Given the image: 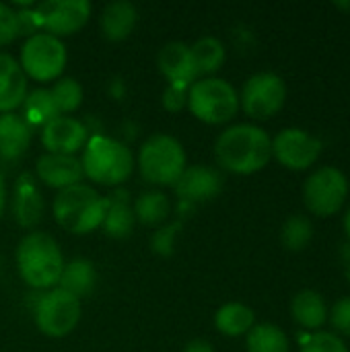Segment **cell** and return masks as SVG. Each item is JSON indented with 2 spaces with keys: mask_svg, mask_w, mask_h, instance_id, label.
<instances>
[{
  "mask_svg": "<svg viewBox=\"0 0 350 352\" xmlns=\"http://www.w3.org/2000/svg\"><path fill=\"white\" fill-rule=\"evenodd\" d=\"M140 175L155 186H173L186 169V151L169 134L151 136L138 153Z\"/></svg>",
  "mask_w": 350,
  "mask_h": 352,
  "instance_id": "obj_5",
  "label": "cell"
},
{
  "mask_svg": "<svg viewBox=\"0 0 350 352\" xmlns=\"http://www.w3.org/2000/svg\"><path fill=\"white\" fill-rule=\"evenodd\" d=\"M281 237H283V243H285L287 250H291V252H301V250L307 248V243L311 241V237H314V227H311L309 219H305V217H301V214H295V217H291V219L285 223Z\"/></svg>",
  "mask_w": 350,
  "mask_h": 352,
  "instance_id": "obj_29",
  "label": "cell"
},
{
  "mask_svg": "<svg viewBox=\"0 0 350 352\" xmlns=\"http://www.w3.org/2000/svg\"><path fill=\"white\" fill-rule=\"evenodd\" d=\"M194 64L198 68V74H212L217 72L225 62V45L217 37H200L194 45H190Z\"/></svg>",
  "mask_w": 350,
  "mask_h": 352,
  "instance_id": "obj_26",
  "label": "cell"
},
{
  "mask_svg": "<svg viewBox=\"0 0 350 352\" xmlns=\"http://www.w3.org/2000/svg\"><path fill=\"white\" fill-rule=\"evenodd\" d=\"M344 229H347V235H349L350 239V210L349 214H347V219H344Z\"/></svg>",
  "mask_w": 350,
  "mask_h": 352,
  "instance_id": "obj_39",
  "label": "cell"
},
{
  "mask_svg": "<svg viewBox=\"0 0 350 352\" xmlns=\"http://www.w3.org/2000/svg\"><path fill=\"white\" fill-rule=\"evenodd\" d=\"M347 276H349V280H350V260H349V266H347Z\"/></svg>",
  "mask_w": 350,
  "mask_h": 352,
  "instance_id": "obj_40",
  "label": "cell"
},
{
  "mask_svg": "<svg viewBox=\"0 0 350 352\" xmlns=\"http://www.w3.org/2000/svg\"><path fill=\"white\" fill-rule=\"evenodd\" d=\"M105 210L107 198L99 196L97 190L85 184L60 190L52 204L56 223L74 235H85L99 229L103 225Z\"/></svg>",
  "mask_w": 350,
  "mask_h": 352,
  "instance_id": "obj_3",
  "label": "cell"
},
{
  "mask_svg": "<svg viewBox=\"0 0 350 352\" xmlns=\"http://www.w3.org/2000/svg\"><path fill=\"white\" fill-rule=\"evenodd\" d=\"M66 58L68 56L62 39L50 33H31L21 47L19 66L25 76L37 82H47L62 74Z\"/></svg>",
  "mask_w": 350,
  "mask_h": 352,
  "instance_id": "obj_7",
  "label": "cell"
},
{
  "mask_svg": "<svg viewBox=\"0 0 350 352\" xmlns=\"http://www.w3.org/2000/svg\"><path fill=\"white\" fill-rule=\"evenodd\" d=\"M188 107L204 124H225L235 118L239 95L225 78L206 76L190 85Z\"/></svg>",
  "mask_w": 350,
  "mask_h": 352,
  "instance_id": "obj_6",
  "label": "cell"
},
{
  "mask_svg": "<svg viewBox=\"0 0 350 352\" xmlns=\"http://www.w3.org/2000/svg\"><path fill=\"white\" fill-rule=\"evenodd\" d=\"M83 173L97 186H120L134 171L130 148L109 136H93L85 144Z\"/></svg>",
  "mask_w": 350,
  "mask_h": 352,
  "instance_id": "obj_4",
  "label": "cell"
},
{
  "mask_svg": "<svg viewBox=\"0 0 350 352\" xmlns=\"http://www.w3.org/2000/svg\"><path fill=\"white\" fill-rule=\"evenodd\" d=\"M58 116H60V111H58V107L54 103V97H52L50 89H35V91L25 95L23 118L31 128H35V126L43 128L45 124H50Z\"/></svg>",
  "mask_w": 350,
  "mask_h": 352,
  "instance_id": "obj_24",
  "label": "cell"
},
{
  "mask_svg": "<svg viewBox=\"0 0 350 352\" xmlns=\"http://www.w3.org/2000/svg\"><path fill=\"white\" fill-rule=\"evenodd\" d=\"M17 268L31 289H52L64 270V256L52 235L33 231L17 248Z\"/></svg>",
  "mask_w": 350,
  "mask_h": 352,
  "instance_id": "obj_2",
  "label": "cell"
},
{
  "mask_svg": "<svg viewBox=\"0 0 350 352\" xmlns=\"http://www.w3.org/2000/svg\"><path fill=\"white\" fill-rule=\"evenodd\" d=\"M37 177L39 182H43L50 188L56 190H66L70 186L80 184L83 179V165L76 157L70 155H54V153H45L37 159L35 165Z\"/></svg>",
  "mask_w": 350,
  "mask_h": 352,
  "instance_id": "obj_16",
  "label": "cell"
},
{
  "mask_svg": "<svg viewBox=\"0 0 350 352\" xmlns=\"http://www.w3.org/2000/svg\"><path fill=\"white\" fill-rule=\"evenodd\" d=\"M349 194V182L340 169L322 167L314 171L303 186L305 206L318 217L336 214Z\"/></svg>",
  "mask_w": 350,
  "mask_h": 352,
  "instance_id": "obj_9",
  "label": "cell"
},
{
  "mask_svg": "<svg viewBox=\"0 0 350 352\" xmlns=\"http://www.w3.org/2000/svg\"><path fill=\"white\" fill-rule=\"evenodd\" d=\"M184 352H215V349H212V344H210L208 340L196 338V340L188 342V346H186V351Z\"/></svg>",
  "mask_w": 350,
  "mask_h": 352,
  "instance_id": "obj_36",
  "label": "cell"
},
{
  "mask_svg": "<svg viewBox=\"0 0 350 352\" xmlns=\"http://www.w3.org/2000/svg\"><path fill=\"white\" fill-rule=\"evenodd\" d=\"M248 352H289V338L274 324H258L248 332Z\"/></svg>",
  "mask_w": 350,
  "mask_h": 352,
  "instance_id": "obj_25",
  "label": "cell"
},
{
  "mask_svg": "<svg viewBox=\"0 0 350 352\" xmlns=\"http://www.w3.org/2000/svg\"><path fill=\"white\" fill-rule=\"evenodd\" d=\"M134 208L130 206L126 194L120 196H111L107 198V210H105V219H103V229L109 237L113 239H124L132 233L134 229Z\"/></svg>",
  "mask_w": 350,
  "mask_h": 352,
  "instance_id": "obj_22",
  "label": "cell"
},
{
  "mask_svg": "<svg viewBox=\"0 0 350 352\" xmlns=\"http://www.w3.org/2000/svg\"><path fill=\"white\" fill-rule=\"evenodd\" d=\"M254 322H256L254 311L243 303H227L215 316L217 330L225 336L248 334L254 328Z\"/></svg>",
  "mask_w": 350,
  "mask_h": 352,
  "instance_id": "obj_23",
  "label": "cell"
},
{
  "mask_svg": "<svg viewBox=\"0 0 350 352\" xmlns=\"http://www.w3.org/2000/svg\"><path fill=\"white\" fill-rule=\"evenodd\" d=\"M177 229H179V223L159 229L157 235H155V239H153V250H155L157 254H161V256L171 254V248H173V239H175Z\"/></svg>",
  "mask_w": 350,
  "mask_h": 352,
  "instance_id": "obj_35",
  "label": "cell"
},
{
  "mask_svg": "<svg viewBox=\"0 0 350 352\" xmlns=\"http://www.w3.org/2000/svg\"><path fill=\"white\" fill-rule=\"evenodd\" d=\"M52 97H54V103L60 111V116H66V113H72L80 107L83 103V87L76 78L72 76H64L60 78L52 89H50Z\"/></svg>",
  "mask_w": 350,
  "mask_h": 352,
  "instance_id": "obj_28",
  "label": "cell"
},
{
  "mask_svg": "<svg viewBox=\"0 0 350 352\" xmlns=\"http://www.w3.org/2000/svg\"><path fill=\"white\" fill-rule=\"evenodd\" d=\"M301 352H349V349L336 334L318 332L301 346Z\"/></svg>",
  "mask_w": 350,
  "mask_h": 352,
  "instance_id": "obj_32",
  "label": "cell"
},
{
  "mask_svg": "<svg viewBox=\"0 0 350 352\" xmlns=\"http://www.w3.org/2000/svg\"><path fill=\"white\" fill-rule=\"evenodd\" d=\"M80 320V299L62 289H50L35 303V324L50 338L68 336Z\"/></svg>",
  "mask_w": 350,
  "mask_h": 352,
  "instance_id": "obj_8",
  "label": "cell"
},
{
  "mask_svg": "<svg viewBox=\"0 0 350 352\" xmlns=\"http://www.w3.org/2000/svg\"><path fill=\"white\" fill-rule=\"evenodd\" d=\"M287 99L285 80L274 72H258L243 85L239 103L254 120H268L281 111Z\"/></svg>",
  "mask_w": 350,
  "mask_h": 352,
  "instance_id": "obj_10",
  "label": "cell"
},
{
  "mask_svg": "<svg viewBox=\"0 0 350 352\" xmlns=\"http://www.w3.org/2000/svg\"><path fill=\"white\" fill-rule=\"evenodd\" d=\"M169 208L171 204L163 192H144L136 198L134 217L146 227H157L169 217Z\"/></svg>",
  "mask_w": 350,
  "mask_h": 352,
  "instance_id": "obj_27",
  "label": "cell"
},
{
  "mask_svg": "<svg viewBox=\"0 0 350 352\" xmlns=\"http://www.w3.org/2000/svg\"><path fill=\"white\" fill-rule=\"evenodd\" d=\"M219 165L237 175H250L264 169L272 157V138L258 126L237 124L221 132L215 142Z\"/></svg>",
  "mask_w": 350,
  "mask_h": 352,
  "instance_id": "obj_1",
  "label": "cell"
},
{
  "mask_svg": "<svg viewBox=\"0 0 350 352\" xmlns=\"http://www.w3.org/2000/svg\"><path fill=\"white\" fill-rule=\"evenodd\" d=\"M138 23V10L128 0H113L101 12V31L111 41L126 39Z\"/></svg>",
  "mask_w": 350,
  "mask_h": 352,
  "instance_id": "obj_19",
  "label": "cell"
},
{
  "mask_svg": "<svg viewBox=\"0 0 350 352\" xmlns=\"http://www.w3.org/2000/svg\"><path fill=\"white\" fill-rule=\"evenodd\" d=\"M91 2L87 0H45L35 6L33 19L54 37H64L80 31L91 16Z\"/></svg>",
  "mask_w": 350,
  "mask_h": 352,
  "instance_id": "obj_11",
  "label": "cell"
},
{
  "mask_svg": "<svg viewBox=\"0 0 350 352\" xmlns=\"http://www.w3.org/2000/svg\"><path fill=\"white\" fill-rule=\"evenodd\" d=\"M332 326L340 334L350 336V297L338 301L332 309Z\"/></svg>",
  "mask_w": 350,
  "mask_h": 352,
  "instance_id": "obj_33",
  "label": "cell"
},
{
  "mask_svg": "<svg viewBox=\"0 0 350 352\" xmlns=\"http://www.w3.org/2000/svg\"><path fill=\"white\" fill-rule=\"evenodd\" d=\"M336 8H340V10H350V2H336Z\"/></svg>",
  "mask_w": 350,
  "mask_h": 352,
  "instance_id": "obj_38",
  "label": "cell"
},
{
  "mask_svg": "<svg viewBox=\"0 0 350 352\" xmlns=\"http://www.w3.org/2000/svg\"><path fill=\"white\" fill-rule=\"evenodd\" d=\"M291 314H293V320L305 330L322 328L328 318L326 303L322 295L316 291H301L299 295H295L291 303Z\"/></svg>",
  "mask_w": 350,
  "mask_h": 352,
  "instance_id": "obj_21",
  "label": "cell"
},
{
  "mask_svg": "<svg viewBox=\"0 0 350 352\" xmlns=\"http://www.w3.org/2000/svg\"><path fill=\"white\" fill-rule=\"evenodd\" d=\"M157 64L161 74L169 80V85L188 87L198 78V68L194 64L192 50L184 41H171L163 45Z\"/></svg>",
  "mask_w": 350,
  "mask_h": 352,
  "instance_id": "obj_15",
  "label": "cell"
},
{
  "mask_svg": "<svg viewBox=\"0 0 350 352\" xmlns=\"http://www.w3.org/2000/svg\"><path fill=\"white\" fill-rule=\"evenodd\" d=\"M27 95V76L19 62L0 52V113H10L23 105Z\"/></svg>",
  "mask_w": 350,
  "mask_h": 352,
  "instance_id": "obj_18",
  "label": "cell"
},
{
  "mask_svg": "<svg viewBox=\"0 0 350 352\" xmlns=\"http://www.w3.org/2000/svg\"><path fill=\"white\" fill-rule=\"evenodd\" d=\"M87 140L89 136L85 124L70 116H58L41 128V144L54 155L74 157V153L85 148Z\"/></svg>",
  "mask_w": 350,
  "mask_h": 352,
  "instance_id": "obj_13",
  "label": "cell"
},
{
  "mask_svg": "<svg viewBox=\"0 0 350 352\" xmlns=\"http://www.w3.org/2000/svg\"><path fill=\"white\" fill-rule=\"evenodd\" d=\"M322 153V140L299 128H287L272 140V155L287 169L303 171L311 167Z\"/></svg>",
  "mask_w": 350,
  "mask_h": 352,
  "instance_id": "obj_12",
  "label": "cell"
},
{
  "mask_svg": "<svg viewBox=\"0 0 350 352\" xmlns=\"http://www.w3.org/2000/svg\"><path fill=\"white\" fill-rule=\"evenodd\" d=\"M188 103V93L186 87H177V85H169L163 93V107L167 111H179L184 109V105Z\"/></svg>",
  "mask_w": 350,
  "mask_h": 352,
  "instance_id": "obj_34",
  "label": "cell"
},
{
  "mask_svg": "<svg viewBox=\"0 0 350 352\" xmlns=\"http://www.w3.org/2000/svg\"><path fill=\"white\" fill-rule=\"evenodd\" d=\"M97 285V272L93 264L85 258H74L68 264H64V270L58 280V289L70 293L76 299L89 297Z\"/></svg>",
  "mask_w": 350,
  "mask_h": 352,
  "instance_id": "obj_20",
  "label": "cell"
},
{
  "mask_svg": "<svg viewBox=\"0 0 350 352\" xmlns=\"http://www.w3.org/2000/svg\"><path fill=\"white\" fill-rule=\"evenodd\" d=\"M14 212H17V221L23 227H31L33 223L39 221V214H41V198H39V194H37L35 188H31L27 184L21 186V190L17 192Z\"/></svg>",
  "mask_w": 350,
  "mask_h": 352,
  "instance_id": "obj_30",
  "label": "cell"
},
{
  "mask_svg": "<svg viewBox=\"0 0 350 352\" xmlns=\"http://www.w3.org/2000/svg\"><path fill=\"white\" fill-rule=\"evenodd\" d=\"M173 188L179 200L184 202H190V204L206 202L223 190V177L210 167L192 165L184 169V173L173 184Z\"/></svg>",
  "mask_w": 350,
  "mask_h": 352,
  "instance_id": "obj_14",
  "label": "cell"
},
{
  "mask_svg": "<svg viewBox=\"0 0 350 352\" xmlns=\"http://www.w3.org/2000/svg\"><path fill=\"white\" fill-rule=\"evenodd\" d=\"M19 35H23V14L0 2V45L12 43Z\"/></svg>",
  "mask_w": 350,
  "mask_h": 352,
  "instance_id": "obj_31",
  "label": "cell"
},
{
  "mask_svg": "<svg viewBox=\"0 0 350 352\" xmlns=\"http://www.w3.org/2000/svg\"><path fill=\"white\" fill-rule=\"evenodd\" d=\"M33 138V128L23 116L10 111L0 113V159L14 161L29 148Z\"/></svg>",
  "mask_w": 350,
  "mask_h": 352,
  "instance_id": "obj_17",
  "label": "cell"
},
{
  "mask_svg": "<svg viewBox=\"0 0 350 352\" xmlns=\"http://www.w3.org/2000/svg\"><path fill=\"white\" fill-rule=\"evenodd\" d=\"M4 208H6V184H4V177L0 175V219L4 214Z\"/></svg>",
  "mask_w": 350,
  "mask_h": 352,
  "instance_id": "obj_37",
  "label": "cell"
}]
</instances>
